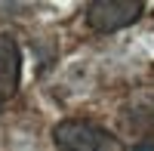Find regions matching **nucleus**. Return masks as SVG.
Masks as SVG:
<instances>
[{"label":"nucleus","instance_id":"obj_1","mask_svg":"<svg viewBox=\"0 0 154 151\" xmlns=\"http://www.w3.org/2000/svg\"><path fill=\"white\" fill-rule=\"evenodd\" d=\"M53 142L59 151H123L120 139L93 120H62L53 130Z\"/></svg>","mask_w":154,"mask_h":151},{"label":"nucleus","instance_id":"obj_4","mask_svg":"<svg viewBox=\"0 0 154 151\" xmlns=\"http://www.w3.org/2000/svg\"><path fill=\"white\" fill-rule=\"evenodd\" d=\"M22 77V53L9 34H0V102L16 96Z\"/></svg>","mask_w":154,"mask_h":151},{"label":"nucleus","instance_id":"obj_5","mask_svg":"<svg viewBox=\"0 0 154 151\" xmlns=\"http://www.w3.org/2000/svg\"><path fill=\"white\" fill-rule=\"evenodd\" d=\"M139 151H154V145H151V142H145V145H139Z\"/></svg>","mask_w":154,"mask_h":151},{"label":"nucleus","instance_id":"obj_2","mask_svg":"<svg viewBox=\"0 0 154 151\" xmlns=\"http://www.w3.org/2000/svg\"><path fill=\"white\" fill-rule=\"evenodd\" d=\"M142 3L139 0H96L86 9V22L93 25L96 31H120L126 25H133L142 16Z\"/></svg>","mask_w":154,"mask_h":151},{"label":"nucleus","instance_id":"obj_3","mask_svg":"<svg viewBox=\"0 0 154 151\" xmlns=\"http://www.w3.org/2000/svg\"><path fill=\"white\" fill-rule=\"evenodd\" d=\"M123 127L133 136H154V93H136L120 108Z\"/></svg>","mask_w":154,"mask_h":151}]
</instances>
